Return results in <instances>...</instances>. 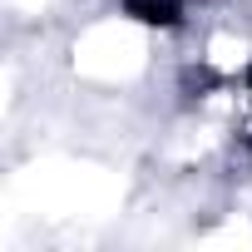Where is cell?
Segmentation results:
<instances>
[{
  "label": "cell",
  "instance_id": "6da1fadb",
  "mask_svg": "<svg viewBox=\"0 0 252 252\" xmlns=\"http://www.w3.org/2000/svg\"><path fill=\"white\" fill-rule=\"evenodd\" d=\"M124 10H129L139 25H178L183 20L178 0H124Z\"/></svg>",
  "mask_w": 252,
  "mask_h": 252
}]
</instances>
